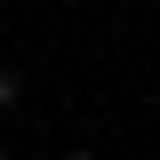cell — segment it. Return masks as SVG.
Masks as SVG:
<instances>
[{
	"label": "cell",
	"mask_w": 160,
	"mask_h": 160,
	"mask_svg": "<svg viewBox=\"0 0 160 160\" xmlns=\"http://www.w3.org/2000/svg\"><path fill=\"white\" fill-rule=\"evenodd\" d=\"M24 104V80H16V64H0V112H16Z\"/></svg>",
	"instance_id": "obj_1"
},
{
	"label": "cell",
	"mask_w": 160,
	"mask_h": 160,
	"mask_svg": "<svg viewBox=\"0 0 160 160\" xmlns=\"http://www.w3.org/2000/svg\"><path fill=\"white\" fill-rule=\"evenodd\" d=\"M64 160H96V152H88V144H72V152H64Z\"/></svg>",
	"instance_id": "obj_2"
},
{
	"label": "cell",
	"mask_w": 160,
	"mask_h": 160,
	"mask_svg": "<svg viewBox=\"0 0 160 160\" xmlns=\"http://www.w3.org/2000/svg\"><path fill=\"white\" fill-rule=\"evenodd\" d=\"M0 160H16V152H0Z\"/></svg>",
	"instance_id": "obj_3"
}]
</instances>
